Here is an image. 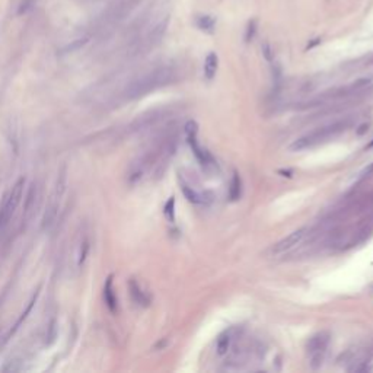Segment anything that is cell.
Wrapping results in <instances>:
<instances>
[{"instance_id": "8fae6325", "label": "cell", "mask_w": 373, "mask_h": 373, "mask_svg": "<svg viewBox=\"0 0 373 373\" xmlns=\"http://www.w3.org/2000/svg\"><path fill=\"white\" fill-rule=\"evenodd\" d=\"M230 345H232V332H230V331H226V332H223V334L217 338V344H216L217 353H219L220 356H225V354H227V351L230 350Z\"/></svg>"}, {"instance_id": "7c38bea8", "label": "cell", "mask_w": 373, "mask_h": 373, "mask_svg": "<svg viewBox=\"0 0 373 373\" xmlns=\"http://www.w3.org/2000/svg\"><path fill=\"white\" fill-rule=\"evenodd\" d=\"M239 197H241V178L238 174H233V177L230 179V184H229V198L232 201H235Z\"/></svg>"}, {"instance_id": "8992f818", "label": "cell", "mask_w": 373, "mask_h": 373, "mask_svg": "<svg viewBox=\"0 0 373 373\" xmlns=\"http://www.w3.org/2000/svg\"><path fill=\"white\" fill-rule=\"evenodd\" d=\"M306 233H308V227H302V229L294 230L290 235H287L286 238H283L280 242H277L273 246V252L274 254H284V252L290 251L296 245H299V243L305 239Z\"/></svg>"}, {"instance_id": "e0dca14e", "label": "cell", "mask_w": 373, "mask_h": 373, "mask_svg": "<svg viewBox=\"0 0 373 373\" xmlns=\"http://www.w3.org/2000/svg\"><path fill=\"white\" fill-rule=\"evenodd\" d=\"M262 53H264V56H265V59H267L268 62L273 60V51H271V47H270L268 44H264V46H262Z\"/></svg>"}, {"instance_id": "ac0fdd59", "label": "cell", "mask_w": 373, "mask_h": 373, "mask_svg": "<svg viewBox=\"0 0 373 373\" xmlns=\"http://www.w3.org/2000/svg\"><path fill=\"white\" fill-rule=\"evenodd\" d=\"M372 147H373V140L369 143V145H367V149H372Z\"/></svg>"}, {"instance_id": "5b68a950", "label": "cell", "mask_w": 373, "mask_h": 373, "mask_svg": "<svg viewBox=\"0 0 373 373\" xmlns=\"http://www.w3.org/2000/svg\"><path fill=\"white\" fill-rule=\"evenodd\" d=\"M329 342V335L321 332L313 335L308 342V353L310 356V366L313 369H318L322 361H324L325 354H326V347Z\"/></svg>"}, {"instance_id": "30bf717a", "label": "cell", "mask_w": 373, "mask_h": 373, "mask_svg": "<svg viewBox=\"0 0 373 373\" xmlns=\"http://www.w3.org/2000/svg\"><path fill=\"white\" fill-rule=\"evenodd\" d=\"M217 66H219V59L214 53H210L207 57H206V62H204V75L206 78L211 81L214 76H216V72H217Z\"/></svg>"}, {"instance_id": "3957f363", "label": "cell", "mask_w": 373, "mask_h": 373, "mask_svg": "<svg viewBox=\"0 0 373 373\" xmlns=\"http://www.w3.org/2000/svg\"><path fill=\"white\" fill-rule=\"evenodd\" d=\"M24 185H25V179L21 178L17 184L12 187V190L9 191V194L6 195L3 204L0 206V229L6 226V223L11 220L12 214L17 210L18 204L22 198L24 194Z\"/></svg>"}, {"instance_id": "4fadbf2b", "label": "cell", "mask_w": 373, "mask_h": 373, "mask_svg": "<svg viewBox=\"0 0 373 373\" xmlns=\"http://www.w3.org/2000/svg\"><path fill=\"white\" fill-rule=\"evenodd\" d=\"M214 19L211 17H200L197 19V27L201 30V31H206V33H213L214 30Z\"/></svg>"}, {"instance_id": "9c48e42d", "label": "cell", "mask_w": 373, "mask_h": 373, "mask_svg": "<svg viewBox=\"0 0 373 373\" xmlns=\"http://www.w3.org/2000/svg\"><path fill=\"white\" fill-rule=\"evenodd\" d=\"M181 190H182L184 197H185L190 203H193V204H201V203H204V195L201 194V193H198L194 187H191V185H190L188 182H185L184 179L181 181Z\"/></svg>"}, {"instance_id": "2e32d148", "label": "cell", "mask_w": 373, "mask_h": 373, "mask_svg": "<svg viewBox=\"0 0 373 373\" xmlns=\"http://www.w3.org/2000/svg\"><path fill=\"white\" fill-rule=\"evenodd\" d=\"M255 30H257V21H251V22L248 24L246 34H245V40H246V43H249V41H251V40L254 38Z\"/></svg>"}, {"instance_id": "ba28073f", "label": "cell", "mask_w": 373, "mask_h": 373, "mask_svg": "<svg viewBox=\"0 0 373 373\" xmlns=\"http://www.w3.org/2000/svg\"><path fill=\"white\" fill-rule=\"evenodd\" d=\"M104 300H105L107 308L110 309L113 313H115L117 308H118V300H117V296L114 293L113 277H108L107 281H105V286H104Z\"/></svg>"}, {"instance_id": "52a82bcc", "label": "cell", "mask_w": 373, "mask_h": 373, "mask_svg": "<svg viewBox=\"0 0 373 373\" xmlns=\"http://www.w3.org/2000/svg\"><path fill=\"white\" fill-rule=\"evenodd\" d=\"M129 290H130L131 299H133V302L136 305H139V306H147L150 303V299H149L147 293L140 287V284L134 278H131L130 281H129Z\"/></svg>"}, {"instance_id": "6da1fadb", "label": "cell", "mask_w": 373, "mask_h": 373, "mask_svg": "<svg viewBox=\"0 0 373 373\" xmlns=\"http://www.w3.org/2000/svg\"><path fill=\"white\" fill-rule=\"evenodd\" d=\"M174 79L175 70L172 67H159L131 82L124 94L127 99H137L171 83Z\"/></svg>"}, {"instance_id": "5bb4252c", "label": "cell", "mask_w": 373, "mask_h": 373, "mask_svg": "<svg viewBox=\"0 0 373 373\" xmlns=\"http://www.w3.org/2000/svg\"><path fill=\"white\" fill-rule=\"evenodd\" d=\"M37 297H38V293H35V294H34L33 299L30 300V303H28V306H27V309H25V312H24V313L21 315V318H19V319H18V321H17V324H15V326H14V329L11 331V334H14V332L17 331L18 328H19V325H21V324H22V322H24V319H25V318L28 316V313H30V312H31V309H33L34 303L37 302Z\"/></svg>"}, {"instance_id": "7a4b0ae2", "label": "cell", "mask_w": 373, "mask_h": 373, "mask_svg": "<svg viewBox=\"0 0 373 373\" xmlns=\"http://www.w3.org/2000/svg\"><path fill=\"white\" fill-rule=\"evenodd\" d=\"M345 129H347V123H344V121H338V123L325 126V127H321V129L315 131H310L308 134L296 139L289 149L292 152H302V150H306V149H310V147L318 146L321 143H325V142L337 137Z\"/></svg>"}, {"instance_id": "277c9868", "label": "cell", "mask_w": 373, "mask_h": 373, "mask_svg": "<svg viewBox=\"0 0 373 373\" xmlns=\"http://www.w3.org/2000/svg\"><path fill=\"white\" fill-rule=\"evenodd\" d=\"M197 131H198V126H197L195 121H188L185 124V127H184V133H185L187 142H188V145L191 147V150H193L194 156L197 158V161L200 162V165L203 168L207 169V168L214 166V161H213L210 153L198 145V142H197Z\"/></svg>"}, {"instance_id": "9a60e30c", "label": "cell", "mask_w": 373, "mask_h": 373, "mask_svg": "<svg viewBox=\"0 0 373 373\" xmlns=\"http://www.w3.org/2000/svg\"><path fill=\"white\" fill-rule=\"evenodd\" d=\"M165 216H166V219L169 220V222H174L175 220V198L174 197H171L168 201H166V204H165Z\"/></svg>"}]
</instances>
